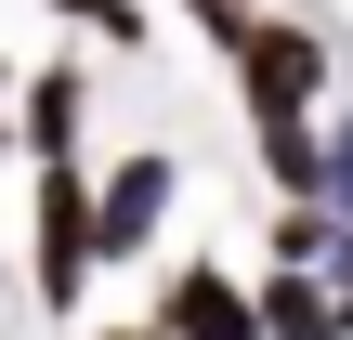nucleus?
Returning a JSON list of instances; mask_svg holds the SVG:
<instances>
[{
    "label": "nucleus",
    "mask_w": 353,
    "mask_h": 340,
    "mask_svg": "<svg viewBox=\"0 0 353 340\" xmlns=\"http://www.w3.org/2000/svg\"><path fill=\"white\" fill-rule=\"evenodd\" d=\"M170 197H183V157L170 144H131L118 170H92V262H144L157 223H170Z\"/></svg>",
    "instance_id": "f257e3e1"
},
{
    "label": "nucleus",
    "mask_w": 353,
    "mask_h": 340,
    "mask_svg": "<svg viewBox=\"0 0 353 340\" xmlns=\"http://www.w3.org/2000/svg\"><path fill=\"white\" fill-rule=\"evenodd\" d=\"M0 92H13V79H0Z\"/></svg>",
    "instance_id": "9d476101"
},
{
    "label": "nucleus",
    "mask_w": 353,
    "mask_h": 340,
    "mask_svg": "<svg viewBox=\"0 0 353 340\" xmlns=\"http://www.w3.org/2000/svg\"><path fill=\"white\" fill-rule=\"evenodd\" d=\"M144 328L157 340H262V314H249V288H236L223 262H170V288H157Z\"/></svg>",
    "instance_id": "39448f33"
},
{
    "label": "nucleus",
    "mask_w": 353,
    "mask_h": 340,
    "mask_svg": "<svg viewBox=\"0 0 353 340\" xmlns=\"http://www.w3.org/2000/svg\"><path fill=\"white\" fill-rule=\"evenodd\" d=\"M249 157L275 183V210H314V118L301 105H249Z\"/></svg>",
    "instance_id": "423d86ee"
},
{
    "label": "nucleus",
    "mask_w": 353,
    "mask_h": 340,
    "mask_svg": "<svg viewBox=\"0 0 353 340\" xmlns=\"http://www.w3.org/2000/svg\"><path fill=\"white\" fill-rule=\"evenodd\" d=\"M314 92H327V26L262 13L249 52H236V105H301V118H314Z\"/></svg>",
    "instance_id": "7ed1b4c3"
},
{
    "label": "nucleus",
    "mask_w": 353,
    "mask_h": 340,
    "mask_svg": "<svg viewBox=\"0 0 353 340\" xmlns=\"http://www.w3.org/2000/svg\"><path fill=\"white\" fill-rule=\"evenodd\" d=\"M52 13H65L79 39H105V52H157V13H144V0H52Z\"/></svg>",
    "instance_id": "6e6552de"
},
{
    "label": "nucleus",
    "mask_w": 353,
    "mask_h": 340,
    "mask_svg": "<svg viewBox=\"0 0 353 340\" xmlns=\"http://www.w3.org/2000/svg\"><path fill=\"white\" fill-rule=\"evenodd\" d=\"M13 157H39V170H79V157H92V79H79L65 52L13 92Z\"/></svg>",
    "instance_id": "20e7f679"
},
{
    "label": "nucleus",
    "mask_w": 353,
    "mask_h": 340,
    "mask_svg": "<svg viewBox=\"0 0 353 340\" xmlns=\"http://www.w3.org/2000/svg\"><path fill=\"white\" fill-rule=\"evenodd\" d=\"M249 314H262V340H353L341 301H327L314 275H262V288H249Z\"/></svg>",
    "instance_id": "0eeeda50"
},
{
    "label": "nucleus",
    "mask_w": 353,
    "mask_h": 340,
    "mask_svg": "<svg viewBox=\"0 0 353 340\" xmlns=\"http://www.w3.org/2000/svg\"><path fill=\"white\" fill-rule=\"evenodd\" d=\"M92 340H157V328H144V314H131V328H92Z\"/></svg>",
    "instance_id": "1a4fd4ad"
},
{
    "label": "nucleus",
    "mask_w": 353,
    "mask_h": 340,
    "mask_svg": "<svg viewBox=\"0 0 353 340\" xmlns=\"http://www.w3.org/2000/svg\"><path fill=\"white\" fill-rule=\"evenodd\" d=\"M92 275H105V262H92V170H39V210H26V288H39L52 314H79Z\"/></svg>",
    "instance_id": "f03ea898"
}]
</instances>
